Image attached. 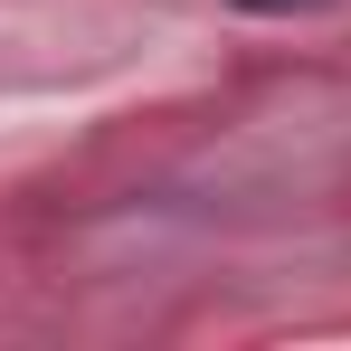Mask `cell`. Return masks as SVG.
Wrapping results in <instances>:
<instances>
[{
	"instance_id": "cell-1",
	"label": "cell",
	"mask_w": 351,
	"mask_h": 351,
	"mask_svg": "<svg viewBox=\"0 0 351 351\" xmlns=\"http://www.w3.org/2000/svg\"><path fill=\"white\" fill-rule=\"evenodd\" d=\"M228 10H247V19H294V10H323V0H228Z\"/></svg>"
}]
</instances>
